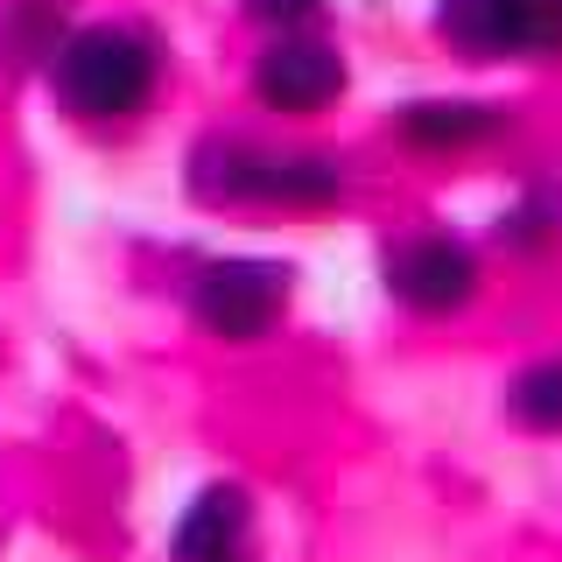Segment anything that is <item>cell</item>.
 <instances>
[{
    "label": "cell",
    "instance_id": "obj_5",
    "mask_svg": "<svg viewBox=\"0 0 562 562\" xmlns=\"http://www.w3.org/2000/svg\"><path fill=\"white\" fill-rule=\"evenodd\" d=\"M246 555V499L233 485H211L176 527V562H239Z\"/></svg>",
    "mask_w": 562,
    "mask_h": 562
},
{
    "label": "cell",
    "instance_id": "obj_1",
    "mask_svg": "<svg viewBox=\"0 0 562 562\" xmlns=\"http://www.w3.org/2000/svg\"><path fill=\"white\" fill-rule=\"evenodd\" d=\"M155 85V49L127 29H85L57 49V92L78 105L85 120L134 113Z\"/></svg>",
    "mask_w": 562,
    "mask_h": 562
},
{
    "label": "cell",
    "instance_id": "obj_6",
    "mask_svg": "<svg viewBox=\"0 0 562 562\" xmlns=\"http://www.w3.org/2000/svg\"><path fill=\"white\" fill-rule=\"evenodd\" d=\"M443 35L471 57H527V22L520 0H443Z\"/></svg>",
    "mask_w": 562,
    "mask_h": 562
},
{
    "label": "cell",
    "instance_id": "obj_8",
    "mask_svg": "<svg viewBox=\"0 0 562 562\" xmlns=\"http://www.w3.org/2000/svg\"><path fill=\"white\" fill-rule=\"evenodd\" d=\"M514 415L527 429H562V359L514 380Z\"/></svg>",
    "mask_w": 562,
    "mask_h": 562
},
{
    "label": "cell",
    "instance_id": "obj_10",
    "mask_svg": "<svg viewBox=\"0 0 562 562\" xmlns=\"http://www.w3.org/2000/svg\"><path fill=\"white\" fill-rule=\"evenodd\" d=\"M246 14L254 22H303V14H316V0H246Z\"/></svg>",
    "mask_w": 562,
    "mask_h": 562
},
{
    "label": "cell",
    "instance_id": "obj_3",
    "mask_svg": "<svg viewBox=\"0 0 562 562\" xmlns=\"http://www.w3.org/2000/svg\"><path fill=\"white\" fill-rule=\"evenodd\" d=\"M386 281H394V295L408 310H457V303H471V289H479V268H471V254L464 246H450V239H415V246H401L394 260H386Z\"/></svg>",
    "mask_w": 562,
    "mask_h": 562
},
{
    "label": "cell",
    "instance_id": "obj_9",
    "mask_svg": "<svg viewBox=\"0 0 562 562\" xmlns=\"http://www.w3.org/2000/svg\"><path fill=\"white\" fill-rule=\"evenodd\" d=\"M527 49H562V0H520Z\"/></svg>",
    "mask_w": 562,
    "mask_h": 562
},
{
    "label": "cell",
    "instance_id": "obj_2",
    "mask_svg": "<svg viewBox=\"0 0 562 562\" xmlns=\"http://www.w3.org/2000/svg\"><path fill=\"white\" fill-rule=\"evenodd\" d=\"M281 268H268V260H218V268H204L198 281V316L218 338H260V330L274 324L281 310Z\"/></svg>",
    "mask_w": 562,
    "mask_h": 562
},
{
    "label": "cell",
    "instance_id": "obj_4",
    "mask_svg": "<svg viewBox=\"0 0 562 562\" xmlns=\"http://www.w3.org/2000/svg\"><path fill=\"white\" fill-rule=\"evenodd\" d=\"M254 92L281 105V113H316V105H330L345 92V64L324 43H274L254 70Z\"/></svg>",
    "mask_w": 562,
    "mask_h": 562
},
{
    "label": "cell",
    "instance_id": "obj_7",
    "mask_svg": "<svg viewBox=\"0 0 562 562\" xmlns=\"http://www.w3.org/2000/svg\"><path fill=\"white\" fill-rule=\"evenodd\" d=\"M401 134L415 140V148H464V140H479L492 134V113L485 105H408L401 113Z\"/></svg>",
    "mask_w": 562,
    "mask_h": 562
}]
</instances>
